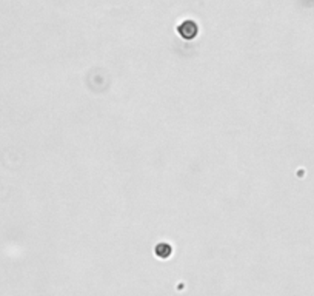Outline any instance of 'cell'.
Returning <instances> with one entry per match:
<instances>
[{
  "label": "cell",
  "instance_id": "cell-1",
  "mask_svg": "<svg viewBox=\"0 0 314 296\" xmlns=\"http://www.w3.org/2000/svg\"><path fill=\"white\" fill-rule=\"evenodd\" d=\"M179 34L183 37V39H186V40H191V39H194L196 36H197V25H196V22H191V20H186V22H183V24H180V26H179Z\"/></svg>",
  "mask_w": 314,
  "mask_h": 296
},
{
  "label": "cell",
  "instance_id": "cell-2",
  "mask_svg": "<svg viewBox=\"0 0 314 296\" xmlns=\"http://www.w3.org/2000/svg\"><path fill=\"white\" fill-rule=\"evenodd\" d=\"M154 253L159 259H168L173 255V247L166 242H159L154 248Z\"/></svg>",
  "mask_w": 314,
  "mask_h": 296
}]
</instances>
